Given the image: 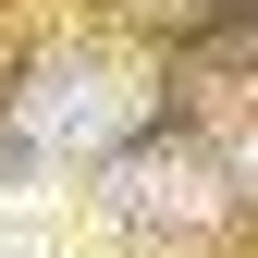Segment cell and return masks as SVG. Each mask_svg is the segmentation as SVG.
Segmentation results:
<instances>
[{
    "label": "cell",
    "mask_w": 258,
    "mask_h": 258,
    "mask_svg": "<svg viewBox=\"0 0 258 258\" xmlns=\"http://www.w3.org/2000/svg\"><path fill=\"white\" fill-rule=\"evenodd\" d=\"M25 123H37L49 148H123L136 136V74H123V61H49L37 99H25Z\"/></svg>",
    "instance_id": "6da1fadb"
},
{
    "label": "cell",
    "mask_w": 258,
    "mask_h": 258,
    "mask_svg": "<svg viewBox=\"0 0 258 258\" xmlns=\"http://www.w3.org/2000/svg\"><path fill=\"white\" fill-rule=\"evenodd\" d=\"M197 197H209L197 160H136V172H123V209L136 221H197Z\"/></svg>",
    "instance_id": "7a4b0ae2"
}]
</instances>
